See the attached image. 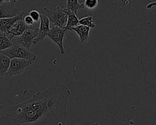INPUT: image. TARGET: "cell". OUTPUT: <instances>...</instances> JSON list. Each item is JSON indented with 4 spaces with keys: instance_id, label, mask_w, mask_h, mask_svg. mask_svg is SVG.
<instances>
[{
    "instance_id": "6da1fadb",
    "label": "cell",
    "mask_w": 156,
    "mask_h": 125,
    "mask_svg": "<svg viewBox=\"0 0 156 125\" xmlns=\"http://www.w3.org/2000/svg\"><path fill=\"white\" fill-rule=\"evenodd\" d=\"M69 89L56 83L21 103L4 106L0 125H65Z\"/></svg>"
},
{
    "instance_id": "7a4b0ae2",
    "label": "cell",
    "mask_w": 156,
    "mask_h": 125,
    "mask_svg": "<svg viewBox=\"0 0 156 125\" xmlns=\"http://www.w3.org/2000/svg\"><path fill=\"white\" fill-rule=\"evenodd\" d=\"M0 52L6 55L10 59L13 58L23 59L30 62H33L36 59V55L29 50L16 43H13V45L9 48L1 51Z\"/></svg>"
},
{
    "instance_id": "3957f363",
    "label": "cell",
    "mask_w": 156,
    "mask_h": 125,
    "mask_svg": "<svg viewBox=\"0 0 156 125\" xmlns=\"http://www.w3.org/2000/svg\"><path fill=\"white\" fill-rule=\"evenodd\" d=\"M45 11V15L48 17L49 21H51L55 26L58 27L62 29H65L67 23V15L64 12L63 9L59 5L52 9L44 8Z\"/></svg>"
},
{
    "instance_id": "277c9868",
    "label": "cell",
    "mask_w": 156,
    "mask_h": 125,
    "mask_svg": "<svg viewBox=\"0 0 156 125\" xmlns=\"http://www.w3.org/2000/svg\"><path fill=\"white\" fill-rule=\"evenodd\" d=\"M38 28L35 29H28L26 30L22 35L13 37L14 40L12 43H16L20 44L27 49H30L31 45L33 43L34 40L38 36Z\"/></svg>"
},
{
    "instance_id": "5b68a950",
    "label": "cell",
    "mask_w": 156,
    "mask_h": 125,
    "mask_svg": "<svg viewBox=\"0 0 156 125\" xmlns=\"http://www.w3.org/2000/svg\"><path fill=\"white\" fill-rule=\"evenodd\" d=\"M15 2V0L0 1V19L13 18L20 14Z\"/></svg>"
},
{
    "instance_id": "8992f818",
    "label": "cell",
    "mask_w": 156,
    "mask_h": 125,
    "mask_svg": "<svg viewBox=\"0 0 156 125\" xmlns=\"http://www.w3.org/2000/svg\"><path fill=\"white\" fill-rule=\"evenodd\" d=\"M66 30L65 29H62L57 26H53L50 29L47 36L54 43L57 44L59 48L61 54H64L65 50L63 46V38L65 37Z\"/></svg>"
},
{
    "instance_id": "52a82bcc",
    "label": "cell",
    "mask_w": 156,
    "mask_h": 125,
    "mask_svg": "<svg viewBox=\"0 0 156 125\" xmlns=\"http://www.w3.org/2000/svg\"><path fill=\"white\" fill-rule=\"evenodd\" d=\"M32 62L23 59L13 58L11 59L9 70L5 76H13L20 74L24 71V69L32 65Z\"/></svg>"
},
{
    "instance_id": "ba28073f",
    "label": "cell",
    "mask_w": 156,
    "mask_h": 125,
    "mask_svg": "<svg viewBox=\"0 0 156 125\" xmlns=\"http://www.w3.org/2000/svg\"><path fill=\"white\" fill-rule=\"evenodd\" d=\"M28 29H32V26L26 25L23 20H19L15 22L6 34L7 37L12 40L13 37L20 36Z\"/></svg>"
},
{
    "instance_id": "9c48e42d",
    "label": "cell",
    "mask_w": 156,
    "mask_h": 125,
    "mask_svg": "<svg viewBox=\"0 0 156 125\" xmlns=\"http://www.w3.org/2000/svg\"><path fill=\"white\" fill-rule=\"evenodd\" d=\"M40 26L38 29V36L34 40L33 43L35 44L39 41L42 40L47 35L49 29V20L44 14H40Z\"/></svg>"
},
{
    "instance_id": "30bf717a",
    "label": "cell",
    "mask_w": 156,
    "mask_h": 125,
    "mask_svg": "<svg viewBox=\"0 0 156 125\" xmlns=\"http://www.w3.org/2000/svg\"><path fill=\"white\" fill-rule=\"evenodd\" d=\"M24 13V12H21L19 15L15 17L0 19V31L6 34L15 22L23 18Z\"/></svg>"
},
{
    "instance_id": "8fae6325",
    "label": "cell",
    "mask_w": 156,
    "mask_h": 125,
    "mask_svg": "<svg viewBox=\"0 0 156 125\" xmlns=\"http://www.w3.org/2000/svg\"><path fill=\"white\" fill-rule=\"evenodd\" d=\"M71 30L75 31L79 37L80 43H83L88 40L90 30V27L79 24L78 26L73 27Z\"/></svg>"
},
{
    "instance_id": "7c38bea8",
    "label": "cell",
    "mask_w": 156,
    "mask_h": 125,
    "mask_svg": "<svg viewBox=\"0 0 156 125\" xmlns=\"http://www.w3.org/2000/svg\"><path fill=\"white\" fill-rule=\"evenodd\" d=\"M64 12L67 15V23L65 27L66 30H72L71 29L74 27H76L79 25V21L78 16L75 15L73 12L70 10H68L65 9H63Z\"/></svg>"
},
{
    "instance_id": "4fadbf2b",
    "label": "cell",
    "mask_w": 156,
    "mask_h": 125,
    "mask_svg": "<svg viewBox=\"0 0 156 125\" xmlns=\"http://www.w3.org/2000/svg\"><path fill=\"white\" fill-rule=\"evenodd\" d=\"M10 59L6 55L0 52V76H5L10 63Z\"/></svg>"
},
{
    "instance_id": "5bb4252c",
    "label": "cell",
    "mask_w": 156,
    "mask_h": 125,
    "mask_svg": "<svg viewBox=\"0 0 156 125\" xmlns=\"http://www.w3.org/2000/svg\"><path fill=\"white\" fill-rule=\"evenodd\" d=\"M84 4L83 3H79L78 0H68L66 4V7L65 9L68 10H70L73 12L76 16L77 15V10L83 8Z\"/></svg>"
},
{
    "instance_id": "9a60e30c",
    "label": "cell",
    "mask_w": 156,
    "mask_h": 125,
    "mask_svg": "<svg viewBox=\"0 0 156 125\" xmlns=\"http://www.w3.org/2000/svg\"><path fill=\"white\" fill-rule=\"evenodd\" d=\"M12 45V41L7 37L6 34L0 31V51L9 48Z\"/></svg>"
},
{
    "instance_id": "2e32d148",
    "label": "cell",
    "mask_w": 156,
    "mask_h": 125,
    "mask_svg": "<svg viewBox=\"0 0 156 125\" xmlns=\"http://www.w3.org/2000/svg\"><path fill=\"white\" fill-rule=\"evenodd\" d=\"M79 24L80 25H83L90 28H94L96 26V24L93 23V17L91 16H87L81 18L79 21Z\"/></svg>"
},
{
    "instance_id": "e0dca14e",
    "label": "cell",
    "mask_w": 156,
    "mask_h": 125,
    "mask_svg": "<svg viewBox=\"0 0 156 125\" xmlns=\"http://www.w3.org/2000/svg\"><path fill=\"white\" fill-rule=\"evenodd\" d=\"M84 6L88 9H95L98 4V0H85L83 2Z\"/></svg>"
},
{
    "instance_id": "ac0fdd59",
    "label": "cell",
    "mask_w": 156,
    "mask_h": 125,
    "mask_svg": "<svg viewBox=\"0 0 156 125\" xmlns=\"http://www.w3.org/2000/svg\"><path fill=\"white\" fill-rule=\"evenodd\" d=\"M34 21L38 22L40 20V13H39L37 10H32L29 12V15Z\"/></svg>"
},
{
    "instance_id": "d6986e66",
    "label": "cell",
    "mask_w": 156,
    "mask_h": 125,
    "mask_svg": "<svg viewBox=\"0 0 156 125\" xmlns=\"http://www.w3.org/2000/svg\"><path fill=\"white\" fill-rule=\"evenodd\" d=\"M24 23L27 25V26H32L33 23H34V21L32 19V18L29 16V15H26L25 17H24V18L23 19Z\"/></svg>"
},
{
    "instance_id": "ffe728a7",
    "label": "cell",
    "mask_w": 156,
    "mask_h": 125,
    "mask_svg": "<svg viewBox=\"0 0 156 125\" xmlns=\"http://www.w3.org/2000/svg\"><path fill=\"white\" fill-rule=\"evenodd\" d=\"M154 7H156V1L150 2L148 4H147V5H146V8L148 9H151V8H152Z\"/></svg>"
},
{
    "instance_id": "44dd1931",
    "label": "cell",
    "mask_w": 156,
    "mask_h": 125,
    "mask_svg": "<svg viewBox=\"0 0 156 125\" xmlns=\"http://www.w3.org/2000/svg\"><path fill=\"white\" fill-rule=\"evenodd\" d=\"M76 125H80V124H76ZM90 125H100V124L98 123H93V124H91Z\"/></svg>"
},
{
    "instance_id": "7402d4cb",
    "label": "cell",
    "mask_w": 156,
    "mask_h": 125,
    "mask_svg": "<svg viewBox=\"0 0 156 125\" xmlns=\"http://www.w3.org/2000/svg\"><path fill=\"white\" fill-rule=\"evenodd\" d=\"M4 105H2V104H0V111H1V110L4 107Z\"/></svg>"
}]
</instances>
